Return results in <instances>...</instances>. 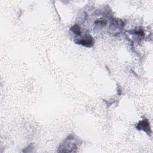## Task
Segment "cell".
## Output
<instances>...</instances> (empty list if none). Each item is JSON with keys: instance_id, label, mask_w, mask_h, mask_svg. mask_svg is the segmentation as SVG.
Returning <instances> with one entry per match:
<instances>
[{"instance_id": "6da1fadb", "label": "cell", "mask_w": 153, "mask_h": 153, "mask_svg": "<svg viewBox=\"0 0 153 153\" xmlns=\"http://www.w3.org/2000/svg\"><path fill=\"white\" fill-rule=\"evenodd\" d=\"M76 148L77 142L76 143L75 138L72 135H69L68 137H66L63 143H61L59 147V149H62L60 151H62L63 149H66L65 152H74V151L73 149Z\"/></svg>"}, {"instance_id": "7a4b0ae2", "label": "cell", "mask_w": 153, "mask_h": 153, "mask_svg": "<svg viewBox=\"0 0 153 153\" xmlns=\"http://www.w3.org/2000/svg\"><path fill=\"white\" fill-rule=\"evenodd\" d=\"M75 42L76 44H78L87 47H91L94 45V39L89 35H81V37L77 38L76 40H75Z\"/></svg>"}, {"instance_id": "3957f363", "label": "cell", "mask_w": 153, "mask_h": 153, "mask_svg": "<svg viewBox=\"0 0 153 153\" xmlns=\"http://www.w3.org/2000/svg\"><path fill=\"white\" fill-rule=\"evenodd\" d=\"M136 128L139 130H143L148 134H151L152 133L149 121L147 119H143L140 121L136 125Z\"/></svg>"}]
</instances>
